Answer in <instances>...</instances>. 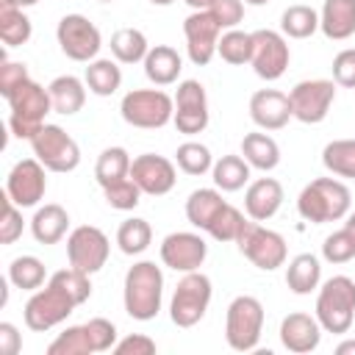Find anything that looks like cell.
I'll list each match as a JSON object with an SVG mask.
<instances>
[{
  "mask_svg": "<svg viewBox=\"0 0 355 355\" xmlns=\"http://www.w3.org/2000/svg\"><path fill=\"white\" fill-rule=\"evenodd\" d=\"M180 69H183V61L178 55L175 47H166V44H155L150 47V53L144 55V75L155 83V86H169L180 78Z\"/></svg>",
  "mask_w": 355,
  "mask_h": 355,
  "instance_id": "d4e9b609",
  "label": "cell"
},
{
  "mask_svg": "<svg viewBox=\"0 0 355 355\" xmlns=\"http://www.w3.org/2000/svg\"><path fill=\"white\" fill-rule=\"evenodd\" d=\"M283 205V186L275 178H258L255 183L247 186L244 194V211L255 222L272 219Z\"/></svg>",
  "mask_w": 355,
  "mask_h": 355,
  "instance_id": "7402d4cb",
  "label": "cell"
},
{
  "mask_svg": "<svg viewBox=\"0 0 355 355\" xmlns=\"http://www.w3.org/2000/svg\"><path fill=\"white\" fill-rule=\"evenodd\" d=\"M175 128L186 136L202 133L208 128V97L200 80H183L175 92Z\"/></svg>",
  "mask_w": 355,
  "mask_h": 355,
  "instance_id": "9a60e30c",
  "label": "cell"
},
{
  "mask_svg": "<svg viewBox=\"0 0 355 355\" xmlns=\"http://www.w3.org/2000/svg\"><path fill=\"white\" fill-rule=\"evenodd\" d=\"M100 3H111V0H100Z\"/></svg>",
  "mask_w": 355,
  "mask_h": 355,
  "instance_id": "94428289",
  "label": "cell"
},
{
  "mask_svg": "<svg viewBox=\"0 0 355 355\" xmlns=\"http://www.w3.org/2000/svg\"><path fill=\"white\" fill-rule=\"evenodd\" d=\"M244 3H250V6H266L269 0H244Z\"/></svg>",
  "mask_w": 355,
  "mask_h": 355,
  "instance_id": "91938a15",
  "label": "cell"
},
{
  "mask_svg": "<svg viewBox=\"0 0 355 355\" xmlns=\"http://www.w3.org/2000/svg\"><path fill=\"white\" fill-rule=\"evenodd\" d=\"M336 100V83L324 80V78H313V80H300L291 92H288V103H291V116L305 122V125H316L327 116L330 105Z\"/></svg>",
  "mask_w": 355,
  "mask_h": 355,
  "instance_id": "7c38bea8",
  "label": "cell"
},
{
  "mask_svg": "<svg viewBox=\"0 0 355 355\" xmlns=\"http://www.w3.org/2000/svg\"><path fill=\"white\" fill-rule=\"evenodd\" d=\"M352 194L349 189L336 180V178H316L311 180L300 197H297V211L305 222L324 225V222H338L349 214Z\"/></svg>",
  "mask_w": 355,
  "mask_h": 355,
  "instance_id": "6da1fadb",
  "label": "cell"
},
{
  "mask_svg": "<svg viewBox=\"0 0 355 355\" xmlns=\"http://www.w3.org/2000/svg\"><path fill=\"white\" fill-rule=\"evenodd\" d=\"M67 227H69V214L58 202L42 205L31 219V233L39 244H58L67 236Z\"/></svg>",
  "mask_w": 355,
  "mask_h": 355,
  "instance_id": "cb8c5ba5",
  "label": "cell"
},
{
  "mask_svg": "<svg viewBox=\"0 0 355 355\" xmlns=\"http://www.w3.org/2000/svg\"><path fill=\"white\" fill-rule=\"evenodd\" d=\"M211 172H214L216 189H222V191H239L250 180V164L241 155H222L211 166Z\"/></svg>",
  "mask_w": 355,
  "mask_h": 355,
  "instance_id": "d6a6232c",
  "label": "cell"
},
{
  "mask_svg": "<svg viewBox=\"0 0 355 355\" xmlns=\"http://www.w3.org/2000/svg\"><path fill=\"white\" fill-rule=\"evenodd\" d=\"M44 277H47V269L44 263L36 258V255H19L11 261L8 266V280L22 288V291H36L44 286Z\"/></svg>",
  "mask_w": 355,
  "mask_h": 355,
  "instance_id": "8d00e7d4",
  "label": "cell"
},
{
  "mask_svg": "<svg viewBox=\"0 0 355 355\" xmlns=\"http://www.w3.org/2000/svg\"><path fill=\"white\" fill-rule=\"evenodd\" d=\"M261 330H263L261 300H255L250 294H239L227 305V316H225V338H227L230 349H236V352L255 349L261 341Z\"/></svg>",
  "mask_w": 355,
  "mask_h": 355,
  "instance_id": "8992f818",
  "label": "cell"
},
{
  "mask_svg": "<svg viewBox=\"0 0 355 355\" xmlns=\"http://www.w3.org/2000/svg\"><path fill=\"white\" fill-rule=\"evenodd\" d=\"M319 31L333 42L349 39L355 33V0H324L319 11Z\"/></svg>",
  "mask_w": 355,
  "mask_h": 355,
  "instance_id": "603a6c76",
  "label": "cell"
},
{
  "mask_svg": "<svg viewBox=\"0 0 355 355\" xmlns=\"http://www.w3.org/2000/svg\"><path fill=\"white\" fill-rule=\"evenodd\" d=\"M250 116L263 130H280L291 119V103L288 94L277 89H261L250 97Z\"/></svg>",
  "mask_w": 355,
  "mask_h": 355,
  "instance_id": "ffe728a7",
  "label": "cell"
},
{
  "mask_svg": "<svg viewBox=\"0 0 355 355\" xmlns=\"http://www.w3.org/2000/svg\"><path fill=\"white\" fill-rule=\"evenodd\" d=\"M244 225H247L244 214L227 202V205H225V208L216 214V219L211 222V227H208L205 233H211L216 241H236V239L241 236Z\"/></svg>",
  "mask_w": 355,
  "mask_h": 355,
  "instance_id": "b9f144b4",
  "label": "cell"
},
{
  "mask_svg": "<svg viewBox=\"0 0 355 355\" xmlns=\"http://www.w3.org/2000/svg\"><path fill=\"white\" fill-rule=\"evenodd\" d=\"M103 194H105L108 205L116 208V211H133V208L139 205V200H141V189L136 186L133 178H128V180H122V183H116V186L103 189Z\"/></svg>",
  "mask_w": 355,
  "mask_h": 355,
  "instance_id": "f6af8a7d",
  "label": "cell"
},
{
  "mask_svg": "<svg viewBox=\"0 0 355 355\" xmlns=\"http://www.w3.org/2000/svg\"><path fill=\"white\" fill-rule=\"evenodd\" d=\"M316 319L327 333H347L355 322V280L347 275H336L324 280L316 297Z\"/></svg>",
  "mask_w": 355,
  "mask_h": 355,
  "instance_id": "3957f363",
  "label": "cell"
},
{
  "mask_svg": "<svg viewBox=\"0 0 355 355\" xmlns=\"http://www.w3.org/2000/svg\"><path fill=\"white\" fill-rule=\"evenodd\" d=\"M280 31L288 39H308L319 31V14L311 6H288L280 17Z\"/></svg>",
  "mask_w": 355,
  "mask_h": 355,
  "instance_id": "e575fe53",
  "label": "cell"
},
{
  "mask_svg": "<svg viewBox=\"0 0 355 355\" xmlns=\"http://www.w3.org/2000/svg\"><path fill=\"white\" fill-rule=\"evenodd\" d=\"M22 347V336L11 322H0V352L3 355H17Z\"/></svg>",
  "mask_w": 355,
  "mask_h": 355,
  "instance_id": "f5cc1de1",
  "label": "cell"
},
{
  "mask_svg": "<svg viewBox=\"0 0 355 355\" xmlns=\"http://www.w3.org/2000/svg\"><path fill=\"white\" fill-rule=\"evenodd\" d=\"M344 227H347V230H352V233H355V214H349V216H347V225H344Z\"/></svg>",
  "mask_w": 355,
  "mask_h": 355,
  "instance_id": "6f0895ef",
  "label": "cell"
},
{
  "mask_svg": "<svg viewBox=\"0 0 355 355\" xmlns=\"http://www.w3.org/2000/svg\"><path fill=\"white\" fill-rule=\"evenodd\" d=\"M130 178L136 180V186L141 189V194L161 197V194H169L175 189L178 172H175V164L169 158L155 155V153H144V155H136L133 158Z\"/></svg>",
  "mask_w": 355,
  "mask_h": 355,
  "instance_id": "d6986e66",
  "label": "cell"
},
{
  "mask_svg": "<svg viewBox=\"0 0 355 355\" xmlns=\"http://www.w3.org/2000/svg\"><path fill=\"white\" fill-rule=\"evenodd\" d=\"M333 80L344 89H355V47H347L333 58Z\"/></svg>",
  "mask_w": 355,
  "mask_h": 355,
  "instance_id": "f907efd6",
  "label": "cell"
},
{
  "mask_svg": "<svg viewBox=\"0 0 355 355\" xmlns=\"http://www.w3.org/2000/svg\"><path fill=\"white\" fill-rule=\"evenodd\" d=\"M205 255H208L205 239L197 236V233H189V230L169 233L161 241V261H164V266H169L175 272H183V275L200 269Z\"/></svg>",
  "mask_w": 355,
  "mask_h": 355,
  "instance_id": "e0dca14e",
  "label": "cell"
},
{
  "mask_svg": "<svg viewBox=\"0 0 355 355\" xmlns=\"http://www.w3.org/2000/svg\"><path fill=\"white\" fill-rule=\"evenodd\" d=\"M86 330H89V338H92V349L94 352L114 349V344H116V327H114V322H108L103 316H94V319L86 322Z\"/></svg>",
  "mask_w": 355,
  "mask_h": 355,
  "instance_id": "7dc6e473",
  "label": "cell"
},
{
  "mask_svg": "<svg viewBox=\"0 0 355 355\" xmlns=\"http://www.w3.org/2000/svg\"><path fill=\"white\" fill-rule=\"evenodd\" d=\"M150 241H153V227L147 219H139V216L125 219L116 230V244L125 255H141L150 247Z\"/></svg>",
  "mask_w": 355,
  "mask_h": 355,
  "instance_id": "74e56055",
  "label": "cell"
},
{
  "mask_svg": "<svg viewBox=\"0 0 355 355\" xmlns=\"http://www.w3.org/2000/svg\"><path fill=\"white\" fill-rule=\"evenodd\" d=\"M11 105L8 114V128L17 139H33V133L44 125V116L53 111V100L50 92L44 86H39L36 80H25L19 89L11 92V97H6Z\"/></svg>",
  "mask_w": 355,
  "mask_h": 355,
  "instance_id": "277c9868",
  "label": "cell"
},
{
  "mask_svg": "<svg viewBox=\"0 0 355 355\" xmlns=\"http://www.w3.org/2000/svg\"><path fill=\"white\" fill-rule=\"evenodd\" d=\"M175 161L186 175H205L214 166L211 150L205 144H200V141H183L178 147V153H175Z\"/></svg>",
  "mask_w": 355,
  "mask_h": 355,
  "instance_id": "60d3db41",
  "label": "cell"
},
{
  "mask_svg": "<svg viewBox=\"0 0 355 355\" xmlns=\"http://www.w3.org/2000/svg\"><path fill=\"white\" fill-rule=\"evenodd\" d=\"M319 338H322V324L316 316H308V313H288L283 322H280V341L288 352H311L319 347Z\"/></svg>",
  "mask_w": 355,
  "mask_h": 355,
  "instance_id": "44dd1931",
  "label": "cell"
},
{
  "mask_svg": "<svg viewBox=\"0 0 355 355\" xmlns=\"http://www.w3.org/2000/svg\"><path fill=\"white\" fill-rule=\"evenodd\" d=\"M322 280V266H319V258L311 255V252H300L288 261V269H286V286L294 291V294H311Z\"/></svg>",
  "mask_w": 355,
  "mask_h": 355,
  "instance_id": "f1b7e54d",
  "label": "cell"
},
{
  "mask_svg": "<svg viewBox=\"0 0 355 355\" xmlns=\"http://www.w3.org/2000/svg\"><path fill=\"white\" fill-rule=\"evenodd\" d=\"M288 61H291V50H288V42L283 33L277 31H269V28H261V31H252V69L258 78L263 80H277L283 78V72L288 69Z\"/></svg>",
  "mask_w": 355,
  "mask_h": 355,
  "instance_id": "5bb4252c",
  "label": "cell"
},
{
  "mask_svg": "<svg viewBox=\"0 0 355 355\" xmlns=\"http://www.w3.org/2000/svg\"><path fill=\"white\" fill-rule=\"evenodd\" d=\"M164 300V275L153 261H139L125 275V311L136 322L158 316Z\"/></svg>",
  "mask_w": 355,
  "mask_h": 355,
  "instance_id": "7a4b0ae2",
  "label": "cell"
},
{
  "mask_svg": "<svg viewBox=\"0 0 355 355\" xmlns=\"http://www.w3.org/2000/svg\"><path fill=\"white\" fill-rule=\"evenodd\" d=\"M322 258L327 263H347L355 258V233L341 227L336 233H330L322 244Z\"/></svg>",
  "mask_w": 355,
  "mask_h": 355,
  "instance_id": "7bdbcfd3",
  "label": "cell"
},
{
  "mask_svg": "<svg viewBox=\"0 0 355 355\" xmlns=\"http://www.w3.org/2000/svg\"><path fill=\"white\" fill-rule=\"evenodd\" d=\"M50 277H53L55 283H61V286L75 297V302H78V305H83V302L92 297L89 275H86V272H80V269H75V266H69V269H58V272H53Z\"/></svg>",
  "mask_w": 355,
  "mask_h": 355,
  "instance_id": "ee69618b",
  "label": "cell"
},
{
  "mask_svg": "<svg viewBox=\"0 0 355 355\" xmlns=\"http://www.w3.org/2000/svg\"><path fill=\"white\" fill-rule=\"evenodd\" d=\"M208 11L219 22V28L230 31V28H236L244 19V0H214Z\"/></svg>",
  "mask_w": 355,
  "mask_h": 355,
  "instance_id": "c3c4849f",
  "label": "cell"
},
{
  "mask_svg": "<svg viewBox=\"0 0 355 355\" xmlns=\"http://www.w3.org/2000/svg\"><path fill=\"white\" fill-rule=\"evenodd\" d=\"M216 53L222 55V61H227L233 67L250 64V58H252V33L230 28L227 33H222V39L216 44Z\"/></svg>",
  "mask_w": 355,
  "mask_h": 355,
  "instance_id": "f35d334b",
  "label": "cell"
},
{
  "mask_svg": "<svg viewBox=\"0 0 355 355\" xmlns=\"http://www.w3.org/2000/svg\"><path fill=\"white\" fill-rule=\"evenodd\" d=\"M6 6H14V8H28V6H36L39 0H0Z\"/></svg>",
  "mask_w": 355,
  "mask_h": 355,
  "instance_id": "9f6ffc18",
  "label": "cell"
},
{
  "mask_svg": "<svg viewBox=\"0 0 355 355\" xmlns=\"http://www.w3.org/2000/svg\"><path fill=\"white\" fill-rule=\"evenodd\" d=\"M92 338H89V330L86 324H72L67 327L64 333H58L50 347H47V355H92Z\"/></svg>",
  "mask_w": 355,
  "mask_h": 355,
  "instance_id": "ab89813d",
  "label": "cell"
},
{
  "mask_svg": "<svg viewBox=\"0 0 355 355\" xmlns=\"http://www.w3.org/2000/svg\"><path fill=\"white\" fill-rule=\"evenodd\" d=\"M31 147H33V155L50 172H72L80 164V147L61 125H47L44 122L33 133Z\"/></svg>",
  "mask_w": 355,
  "mask_h": 355,
  "instance_id": "30bf717a",
  "label": "cell"
},
{
  "mask_svg": "<svg viewBox=\"0 0 355 355\" xmlns=\"http://www.w3.org/2000/svg\"><path fill=\"white\" fill-rule=\"evenodd\" d=\"M208 302H211V280H208V275H202L197 269L194 272H186L178 280V288L172 294L169 319L178 327H194L205 316Z\"/></svg>",
  "mask_w": 355,
  "mask_h": 355,
  "instance_id": "9c48e42d",
  "label": "cell"
},
{
  "mask_svg": "<svg viewBox=\"0 0 355 355\" xmlns=\"http://www.w3.org/2000/svg\"><path fill=\"white\" fill-rule=\"evenodd\" d=\"M47 92H50V100H53V111L64 114V116L78 114L86 103V80H80L75 75H58L47 86Z\"/></svg>",
  "mask_w": 355,
  "mask_h": 355,
  "instance_id": "484cf974",
  "label": "cell"
},
{
  "mask_svg": "<svg viewBox=\"0 0 355 355\" xmlns=\"http://www.w3.org/2000/svg\"><path fill=\"white\" fill-rule=\"evenodd\" d=\"M225 205H227V202L222 200V194H219L216 189H197V191H191L189 200H186V219H189L194 227L208 230L211 222L216 219V214H219Z\"/></svg>",
  "mask_w": 355,
  "mask_h": 355,
  "instance_id": "83f0119b",
  "label": "cell"
},
{
  "mask_svg": "<svg viewBox=\"0 0 355 355\" xmlns=\"http://www.w3.org/2000/svg\"><path fill=\"white\" fill-rule=\"evenodd\" d=\"M44 164L39 158H22L11 166L6 178V194L19 205V208H33L47 191V178H44Z\"/></svg>",
  "mask_w": 355,
  "mask_h": 355,
  "instance_id": "2e32d148",
  "label": "cell"
},
{
  "mask_svg": "<svg viewBox=\"0 0 355 355\" xmlns=\"http://www.w3.org/2000/svg\"><path fill=\"white\" fill-rule=\"evenodd\" d=\"M55 39L61 44V53L72 61H94V55L103 47V36L94 22L83 14H67L61 17L55 28Z\"/></svg>",
  "mask_w": 355,
  "mask_h": 355,
  "instance_id": "8fae6325",
  "label": "cell"
},
{
  "mask_svg": "<svg viewBox=\"0 0 355 355\" xmlns=\"http://www.w3.org/2000/svg\"><path fill=\"white\" fill-rule=\"evenodd\" d=\"M322 164L327 172L355 180V139H336V141L324 144Z\"/></svg>",
  "mask_w": 355,
  "mask_h": 355,
  "instance_id": "836d02e7",
  "label": "cell"
},
{
  "mask_svg": "<svg viewBox=\"0 0 355 355\" xmlns=\"http://www.w3.org/2000/svg\"><path fill=\"white\" fill-rule=\"evenodd\" d=\"M83 80H86V86H89L92 94L111 97L122 86V69L111 58H94V61H89Z\"/></svg>",
  "mask_w": 355,
  "mask_h": 355,
  "instance_id": "4dcf8cb0",
  "label": "cell"
},
{
  "mask_svg": "<svg viewBox=\"0 0 355 355\" xmlns=\"http://www.w3.org/2000/svg\"><path fill=\"white\" fill-rule=\"evenodd\" d=\"M122 119L133 128L155 130L172 122L175 116V100L161 89H133L122 97Z\"/></svg>",
  "mask_w": 355,
  "mask_h": 355,
  "instance_id": "52a82bcc",
  "label": "cell"
},
{
  "mask_svg": "<svg viewBox=\"0 0 355 355\" xmlns=\"http://www.w3.org/2000/svg\"><path fill=\"white\" fill-rule=\"evenodd\" d=\"M114 352L116 355H153L155 352V341L150 336L133 333V336H125L119 344H114Z\"/></svg>",
  "mask_w": 355,
  "mask_h": 355,
  "instance_id": "816d5d0a",
  "label": "cell"
},
{
  "mask_svg": "<svg viewBox=\"0 0 355 355\" xmlns=\"http://www.w3.org/2000/svg\"><path fill=\"white\" fill-rule=\"evenodd\" d=\"M150 3H153V6H172L175 0H150Z\"/></svg>",
  "mask_w": 355,
  "mask_h": 355,
  "instance_id": "680465c9",
  "label": "cell"
},
{
  "mask_svg": "<svg viewBox=\"0 0 355 355\" xmlns=\"http://www.w3.org/2000/svg\"><path fill=\"white\" fill-rule=\"evenodd\" d=\"M186 3H189V6L194 8V11H208L214 0H186Z\"/></svg>",
  "mask_w": 355,
  "mask_h": 355,
  "instance_id": "11a10c76",
  "label": "cell"
},
{
  "mask_svg": "<svg viewBox=\"0 0 355 355\" xmlns=\"http://www.w3.org/2000/svg\"><path fill=\"white\" fill-rule=\"evenodd\" d=\"M241 155L250 166H255L261 172H269L280 164V147L266 133H247L241 139Z\"/></svg>",
  "mask_w": 355,
  "mask_h": 355,
  "instance_id": "f546056e",
  "label": "cell"
},
{
  "mask_svg": "<svg viewBox=\"0 0 355 355\" xmlns=\"http://www.w3.org/2000/svg\"><path fill=\"white\" fill-rule=\"evenodd\" d=\"M130 155L125 147H105L94 164V178L100 183V189H108V186H116L122 180L130 178Z\"/></svg>",
  "mask_w": 355,
  "mask_h": 355,
  "instance_id": "4316f807",
  "label": "cell"
},
{
  "mask_svg": "<svg viewBox=\"0 0 355 355\" xmlns=\"http://www.w3.org/2000/svg\"><path fill=\"white\" fill-rule=\"evenodd\" d=\"M22 236V214L19 205L3 194V219H0V244H14Z\"/></svg>",
  "mask_w": 355,
  "mask_h": 355,
  "instance_id": "bcb514c9",
  "label": "cell"
},
{
  "mask_svg": "<svg viewBox=\"0 0 355 355\" xmlns=\"http://www.w3.org/2000/svg\"><path fill=\"white\" fill-rule=\"evenodd\" d=\"M28 67L19 64V61H3L0 64V94L3 97H11L14 89H19L25 80H28Z\"/></svg>",
  "mask_w": 355,
  "mask_h": 355,
  "instance_id": "681fc988",
  "label": "cell"
},
{
  "mask_svg": "<svg viewBox=\"0 0 355 355\" xmlns=\"http://www.w3.org/2000/svg\"><path fill=\"white\" fill-rule=\"evenodd\" d=\"M111 53L119 64H139L150 53V44L139 28H119L111 36Z\"/></svg>",
  "mask_w": 355,
  "mask_h": 355,
  "instance_id": "1f68e13d",
  "label": "cell"
},
{
  "mask_svg": "<svg viewBox=\"0 0 355 355\" xmlns=\"http://www.w3.org/2000/svg\"><path fill=\"white\" fill-rule=\"evenodd\" d=\"M336 355H355V338H347L336 347Z\"/></svg>",
  "mask_w": 355,
  "mask_h": 355,
  "instance_id": "db71d44e",
  "label": "cell"
},
{
  "mask_svg": "<svg viewBox=\"0 0 355 355\" xmlns=\"http://www.w3.org/2000/svg\"><path fill=\"white\" fill-rule=\"evenodd\" d=\"M108 236L94 227V225H80L69 233L67 239V258H69V266L86 272V275H94L105 266L108 261Z\"/></svg>",
  "mask_w": 355,
  "mask_h": 355,
  "instance_id": "4fadbf2b",
  "label": "cell"
},
{
  "mask_svg": "<svg viewBox=\"0 0 355 355\" xmlns=\"http://www.w3.org/2000/svg\"><path fill=\"white\" fill-rule=\"evenodd\" d=\"M236 244H239V252H241L252 266H258V269H263V272H275V269L283 266L286 258H288L286 239H283L280 233H275V230L258 225L255 219L244 225V230H241V236L236 239Z\"/></svg>",
  "mask_w": 355,
  "mask_h": 355,
  "instance_id": "ba28073f",
  "label": "cell"
},
{
  "mask_svg": "<svg viewBox=\"0 0 355 355\" xmlns=\"http://www.w3.org/2000/svg\"><path fill=\"white\" fill-rule=\"evenodd\" d=\"M31 33H33V28H31V19L22 14V8L0 3V39H3V44L19 47L31 39Z\"/></svg>",
  "mask_w": 355,
  "mask_h": 355,
  "instance_id": "d590c367",
  "label": "cell"
},
{
  "mask_svg": "<svg viewBox=\"0 0 355 355\" xmlns=\"http://www.w3.org/2000/svg\"><path fill=\"white\" fill-rule=\"evenodd\" d=\"M75 308H78L75 297H72L61 283H55V280L50 277L44 288H36V291L31 294V300L25 302L22 316H25V324H28L31 330L44 333V330L61 324Z\"/></svg>",
  "mask_w": 355,
  "mask_h": 355,
  "instance_id": "5b68a950",
  "label": "cell"
},
{
  "mask_svg": "<svg viewBox=\"0 0 355 355\" xmlns=\"http://www.w3.org/2000/svg\"><path fill=\"white\" fill-rule=\"evenodd\" d=\"M219 22L214 19L211 11H194L186 17L183 22V33H186V50L191 64L205 67L214 55H216V44H219Z\"/></svg>",
  "mask_w": 355,
  "mask_h": 355,
  "instance_id": "ac0fdd59",
  "label": "cell"
}]
</instances>
